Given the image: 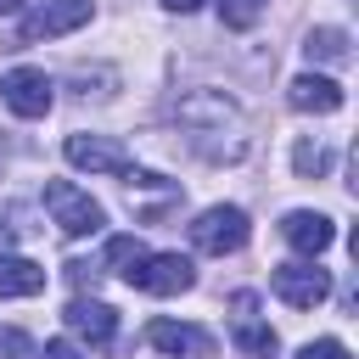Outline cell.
Listing matches in <instances>:
<instances>
[{"label":"cell","mask_w":359,"mask_h":359,"mask_svg":"<svg viewBox=\"0 0 359 359\" xmlns=\"http://www.w3.org/2000/svg\"><path fill=\"white\" fill-rule=\"evenodd\" d=\"M180 123L191 129V146L208 163H236L247 151V112L224 90H196L180 101Z\"/></svg>","instance_id":"1"},{"label":"cell","mask_w":359,"mask_h":359,"mask_svg":"<svg viewBox=\"0 0 359 359\" xmlns=\"http://www.w3.org/2000/svg\"><path fill=\"white\" fill-rule=\"evenodd\" d=\"M45 208H50V219H56V230L62 236H95L101 224H107V213H101V202L90 196V191H79L73 180H45Z\"/></svg>","instance_id":"2"},{"label":"cell","mask_w":359,"mask_h":359,"mask_svg":"<svg viewBox=\"0 0 359 359\" xmlns=\"http://www.w3.org/2000/svg\"><path fill=\"white\" fill-rule=\"evenodd\" d=\"M123 280L140 286V292H151V297H174V292H191V286H196V269H191V258H180V252H140V258L123 269Z\"/></svg>","instance_id":"3"},{"label":"cell","mask_w":359,"mask_h":359,"mask_svg":"<svg viewBox=\"0 0 359 359\" xmlns=\"http://www.w3.org/2000/svg\"><path fill=\"white\" fill-rule=\"evenodd\" d=\"M247 236H252V224H247V213L241 208H208V213H196V224H191V247L196 252H213V258H224V252H241L247 247Z\"/></svg>","instance_id":"4"},{"label":"cell","mask_w":359,"mask_h":359,"mask_svg":"<svg viewBox=\"0 0 359 359\" xmlns=\"http://www.w3.org/2000/svg\"><path fill=\"white\" fill-rule=\"evenodd\" d=\"M62 157H67L73 168H84V174H118V180L135 168L129 146H123V140H107V135H67V140H62Z\"/></svg>","instance_id":"5"},{"label":"cell","mask_w":359,"mask_h":359,"mask_svg":"<svg viewBox=\"0 0 359 359\" xmlns=\"http://www.w3.org/2000/svg\"><path fill=\"white\" fill-rule=\"evenodd\" d=\"M90 22V0H45V6H34L28 17H22V45H39V39H62V34H73V28H84Z\"/></svg>","instance_id":"6"},{"label":"cell","mask_w":359,"mask_h":359,"mask_svg":"<svg viewBox=\"0 0 359 359\" xmlns=\"http://www.w3.org/2000/svg\"><path fill=\"white\" fill-rule=\"evenodd\" d=\"M269 286H275V297L280 303H292V309H314V303H325L331 297V275L320 269V264H280L275 275H269Z\"/></svg>","instance_id":"7"},{"label":"cell","mask_w":359,"mask_h":359,"mask_svg":"<svg viewBox=\"0 0 359 359\" xmlns=\"http://www.w3.org/2000/svg\"><path fill=\"white\" fill-rule=\"evenodd\" d=\"M0 95H6V107H11L17 118H45L50 101H56L50 79H45L39 67H11V73L0 79Z\"/></svg>","instance_id":"8"},{"label":"cell","mask_w":359,"mask_h":359,"mask_svg":"<svg viewBox=\"0 0 359 359\" xmlns=\"http://www.w3.org/2000/svg\"><path fill=\"white\" fill-rule=\"evenodd\" d=\"M146 342L157 353H168V359H213V337L202 325H185V320H151Z\"/></svg>","instance_id":"9"},{"label":"cell","mask_w":359,"mask_h":359,"mask_svg":"<svg viewBox=\"0 0 359 359\" xmlns=\"http://www.w3.org/2000/svg\"><path fill=\"white\" fill-rule=\"evenodd\" d=\"M62 320H67V331L73 337H84L90 348H112V337H118V314L107 309V303H95V297H73L67 309H62Z\"/></svg>","instance_id":"10"},{"label":"cell","mask_w":359,"mask_h":359,"mask_svg":"<svg viewBox=\"0 0 359 359\" xmlns=\"http://www.w3.org/2000/svg\"><path fill=\"white\" fill-rule=\"evenodd\" d=\"M280 236H286V247H297L303 258H320V252L337 241V224H331L325 213L297 208V213H286V219H280Z\"/></svg>","instance_id":"11"},{"label":"cell","mask_w":359,"mask_h":359,"mask_svg":"<svg viewBox=\"0 0 359 359\" xmlns=\"http://www.w3.org/2000/svg\"><path fill=\"white\" fill-rule=\"evenodd\" d=\"M286 101H292L297 112H337L348 95H342V84L325 79V73H297L292 90H286Z\"/></svg>","instance_id":"12"},{"label":"cell","mask_w":359,"mask_h":359,"mask_svg":"<svg viewBox=\"0 0 359 359\" xmlns=\"http://www.w3.org/2000/svg\"><path fill=\"white\" fill-rule=\"evenodd\" d=\"M45 292V269L34 258L0 252V297H39Z\"/></svg>","instance_id":"13"},{"label":"cell","mask_w":359,"mask_h":359,"mask_svg":"<svg viewBox=\"0 0 359 359\" xmlns=\"http://www.w3.org/2000/svg\"><path fill=\"white\" fill-rule=\"evenodd\" d=\"M230 337H236V348H241L247 359H275V348H280V337H275L264 320H252V314H241Z\"/></svg>","instance_id":"14"},{"label":"cell","mask_w":359,"mask_h":359,"mask_svg":"<svg viewBox=\"0 0 359 359\" xmlns=\"http://www.w3.org/2000/svg\"><path fill=\"white\" fill-rule=\"evenodd\" d=\"M309 62H348V34L342 28H314L309 45H303Z\"/></svg>","instance_id":"15"},{"label":"cell","mask_w":359,"mask_h":359,"mask_svg":"<svg viewBox=\"0 0 359 359\" xmlns=\"http://www.w3.org/2000/svg\"><path fill=\"white\" fill-rule=\"evenodd\" d=\"M292 168H297V180H325L331 151H325L320 140H297V146H292Z\"/></svg>","instance_id":"16"},{"label":"cell","mask_w":359,"mask_h":359,"mask_svg":"<svg viewBox=\"0 0 359 359\" xmlns=\"http://www.w3.org/2000/svg\"><path fill=\"white\" fill-rule=\"evenodd\" d=\"M269 11V0H219V17H224V28H236V34H247L258 17Z\"/></svg>","instance_id":"17"},{"label":"cell","mask_w":359,"mask_h":359,"mask_svg":"<svg viewBox=\"0 0 359 359\" xmlns=\"http://www.w3.org/2000/svg\"><path fill=\"white\" fill-rule=\"evenodd\" d=\"M297 359H353V353H348L337 337H320V342H303V353H297Z\"/></svg>","instance_id":"18"},{"label":"cell","mask_w":359,"mask_h":359,"mask_svg":"<svg viewBox=\"0 0 359 359\" xmlns=\"http://www.w3.org/2000/svg\"><path fill=\"white\" fill-rule=\"evenodd\" d=\"M28 353H34V342H28L17 325H11V331H0V359H28Z\"/></svg>","instance_id":"19"},{"label":"cell","mask_w":359,"mask_h":359,"mask_svg":"<svg viewBox=\"0 0 359 359\" xmlns=\"http://www.w3.org/2000/svg\"><path fill=\"white\" fill-rule=\"evenodd\" d=\"M39 359H84V353H79L73 342H62V337H56V342H45V353H39Z\"/></svg>","instance_id":"20"},{"label":"cell","mask_w":359,"mask_h":359,"mask_svg":"<svg viewBox=\"0 0 359 359\" xmlns=\"http://www.w3.org/2000/svg\"><path fill=\"white\" fill-rule=\"evenodd\" d=\"M163 6H168V11H196L202 0H163Z\"/></svg>","instance_id":"21"},{"label":"cell","mask_w":359,"mask_h":359,"mask_svg":"<svg viewBox=\"0 0 359 359\" xmlns=\"http://www.w3.org/2000/svg\"><path fill=\"white\" fill-rule=\"evenodd\" d=\"M11 11H22V0H0V17H11Z\"/></svg>","instance_id":"22"}]
</instances>
